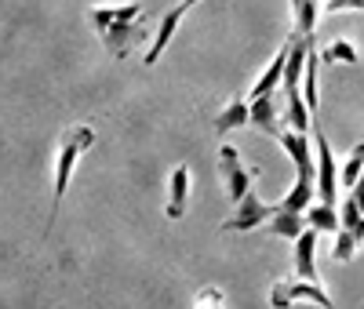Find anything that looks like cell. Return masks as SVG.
Masks as SVG:
<instances>
[{"instance_id": "cell-14", "label": "cell", "mask_w": 364, "mask_h": 309, "mask_svg": "<svg viewBox=\"0 0 364 309\" xmlns=\"http://www.w3.org/2000/svg\"><path fill=\"white\" fill-rule=\"evenodd\" d=\"M317 200V178H295V185L288 190L284 200H277L273 207H281V211H302L306 215V207Z\"/></svg>"}, {"instance_id": "cell-17", "label": "cell", "mask_w": 364, "mask_h": 309, "mask_svg": "<svg viewBox=\"0 0 364 309\" xmlns=\"http://www.w3.org/2000/svg\"><path fill=\"white\" fill-rule=\"evenodd\" d=\"M306 226H314L317 233H339L343 229V222H339V207L336 204H324L321 200V207H306Z\"/></svg>"}, {"instance_id": "cell-18", "label": "cell", "mask_w": 364, "mask_h": 309, "mask_svg": "<svg viewBox=\"0 0 364 309\" xmlns=\"http://www.w3.org/2000/svg\"><path fill=\"white\" fill-rule=\"evenodd\" d=\"M317 15H321V4H317V0H299V4H295V33H302L306 40H314Z\"/></svg>"}, {"instance_id": "cell-19", "label": "cell", "mask_w": 364, "mask_h": 309, "mask_svg": "<svg viewBox=\"0 0 364 309\" xmlns=\"http://www.w3.org/2000/svg\"><path fill=\"white\" fill-rule=\"evenodd\" d=\"M364 175V142H357L353 146V153L346 157V164L339 168V185H346V193L357 185V178Z\"/></svg>"}, {"instance_id": "cell-11", "label": "cell", "mask_w": 364, "mask_h": 309, "mask_svg": "<svg viewBox=\"0 0 364 309\" xmlns=\"http://www.w3.org/2000/svg\"><path fill=\"white\" fill-rule=\"evenodd\" d=\"M182 15H186V8H171L164 18H161V26H157V37H154V44H149V51H146V66H154V62L164 55V48L171 44V37H175V29H178V22H182Z\"/></svg>"}, {"instance_id": "cell-7", "label": "cell", "mask_w": 364, "mask_h": 309, "mask_svg": "<svg viewBox=\"0 0 364 309\" xmlns=\"http://www.w3.org/2000/svg\"><path fill=\"white\" fill-rule=\"evenodd\" d=\"M277 142L284 146V153H288L291 164H295V178H317V153H314V146H310L306 135L284 128L277 135Z\"/></svg>"}, {"instance_id": "cell-6", "label": "cell", "mask_w": 364, "mask_h": 309, "mask_svg": "<svg viewBox=\"0 0 364 309\" xmlns=\"http://www.w3.org/2000/svg\"><path fill=\"white\" fill-rule=\"evenodd\" d=\"M314 149H317V193L324 204H336L339 200V164L331 157V146L321 128L314 131Z\"/></svg>"}, {"instance_id": "cell-22", "label": "cell", "mask_w": 364, "mask_h": 309, "mask_svg": "<svg viewBox=\"0 0 364 309\" xmlns=\"http://www.w3.org/2000/svg\"><path fill=\"white\" fill-rule=\"evenodd\" d=\"M360 219H364V207H360V204H357V200H353V197L346 193V200L339 204V222H343V229L357 226Z\"/></svg>"}, {"instance_id": "cell-23", "label": "cell", "mask_w": 364, "mask_h": 309, "mask_svg": "<svg viewBox=\"0 0 364 309\" xmlns=\"http://www.w3.org/2000/svg\"><path fill=\"white\" fill-rule=\"evenodd\" d=\"M346 8L364 11V0H328V4L321 8V15H336V11H346Z\"/></svg>"}, {"instance_id": "cell-21", "label": "cell", "mask_w": 364, "mask_h": 309, "mask_svg": "<svg viewBox=\"0 0 364 309\" xmlns=\"http://www.w3.org/2000/svg\"><path fill=\"white\" fill-rule=\"evenodd\" d=\"M324 62H357V48L350 40H331L324 51H321Z\"/></svg>"}, {"instance_id": "cell-26", "label": "cell", "mask_w": 364, "mask_h": 309, "mask_svg": "<svg viewBox=\"0 0 364 309\" xmlns=\"http://www.w3.org/2000/svg\"><path fill=\"white\" fill-rule=\"evenodd\" d=\"M295 4H299V0H291V11H295Z\"/></svg>"}, {"instance_id": "cell-9", "label": "cell", "mask_w": 364, "mask_h": 309, "mask_svg": "<svg viewBox=\"0 0 364 309\" xmlns=\"http://www.w3.org/2000/svg\"><path fill=\"white\" fill-rule=\"evenodd\" d=\"M186 197H190V168L178 164L168 178V204H164L168 219H182L186 215Z\"/></svg>"}, {"instance_id": "cell-4", "label": "cell", "mask_w": 364, "mask_h": 309, "mask_svg": "<svg viewBox=\"0 0 364 309\" xmlns=\"http://www.w3.org/2000/svg\"><path fill=\"white\" fill-rule=\"evenodd\" d=\"M269 215H273V204H262V197L255 190H248L245 197L233 204V215L223 222V233H230V229L233 233H252V229L266 226Z\"/></svg>"}, {"instance_id": "cell-3", "label": "cell", "mask_w": 364, "mask_h": 309, "mask_svg": "<svg viewBox=\"0 0 364 309\" xmlns=\"http://www.w3.org/2000/svg\"><path fill=\"white\" fill-rule=\"evenodd\" d=\"M295 302H314L321 309H336L331 295L317 281H277V284L269 288V305L273 309H291Z\"/></svg>"}, {"instance_id": "cell-1", "label": "cell", "mask_w": 364, "mask_h": 309, "mask_svg": "<svg viewBox=\"0 0 364 309\" xmlns=\"http://www.w3.org/2000/svg\"><path fill=\"white\" fill-rule=\"evenodd\" d=\"M87 15L95 22V33H99L102 48L113 58H128L146 40L142 4H135V0H124V4H91Z\"/></svg>"}, {"instance_id": "cell-15", "label": "cell", "mask_w": 364, "mask_h": 309, "mask_svg": "<svg viewBox=\"0 0 364 309\" xmlns=\"http://www.w3.org/2000/svg\"><path fill=\"white\" fill-rule=\"evenodd\" d=\"M360 244H364V219H360L357 226L336 233V247H331V259H336V262H350V259L360 251Z\"/></svg>"}, {"instance_id": "cell-8", "label": "cell", "mask_w": 364, "mask_h": 309, "mask_svg": "<svg viewBox=\"0 0 364 309\" xmlns=\"http://www.w3.org/2000/svg\"><path fill=\"white\" fill-rule=\"evenodd\" d=\"M291 259H295V276L299 281H317V229L314 226H306L295 237Z\"/></svg>"}, {"instance_id": "cell-16", "label": "cell", "mask_w": 364, "mask_h": 309, "mask_svg": "<svg viewBox=\"0 0 364 309\" xmlns=\"http://www.w3.org/2000/svg\"><path fill=\"white\" fill-rule=\"evenodd\" d=\"M248 120H252V102L233 99V102L215 116V131H219V135H226V131H233V128H245Z\"/></svg>"}, {"instance_id": "cell-5", "label": "cell", "mask_w": 364, "mask_h": 309, "mask_svg": "<svg viewBox=\"0 0 364 309\" xmlns=\"http://www.w3.org/2000/svg\"><path fill=\"white\" fill-rule=\"evenodd\" d=\"M252 175H255V171H248L245 164H240L237 149H233L230 142H223V146H219V178H223V190H226V197H230L233 204L252 190Z\"/></svg>"}, {"instance_id": "cell-20", "label": "cell", "mask_w": 364, "mask_h": 309, "mask_svg": "<svg viewBox=\"0 0 364 309\" xmlns=\"http://www.w3.org/2000/svg\"><path fill=\"white\" fill-rule=\"evenodd\" d=\"M223 305H226V291L215 284H208L193 295V309H223Z\"/></svg>"}, {"instance_id": "cell-24", "label": "cell", "mask_w": 364, "mask_h": 309, "mask_svg": "<svg viewBox=\"0 0 364 309\" xmlns=\"http://www.w3.org/2000/svg\"><path fill=\"white\" fill-rule=\"evenodd\" d=\"M350 197H353V200H357V204L364 207V175L357 178V185H353V190H350Z\"/></svg>"}, {"instance_id": "cell-2", "label": "cell", "mask_w": 364, "mask_h": 309, "mask_svg": "<svg viewBox=\"0 0 364 309\" xmlns=\"http://www.w3.org/2000/svg\"><path fill=\"white\" fill-rule=\"evenodd\" d=\"M95 142V128L91 124H77V128H66L58 135V149H55V185H51V219L58 215V204H63L66 190H70V178L73 168L80 161V153Z\"/></svg>"}, {"instance_id": "cell-12", "label": "cell", "mask_w": 364, "mask_h": 309, "mask_svg": "<svg viewBox=\"0 0 364 309\" xmlns=\"http://www.w3.org/2000/svg\"><path fill=\"white\" fill-rule=\"evenodd\" d=\"M252 128L269 135V139H277L284 128L277 124V106H273V95H262V99H252Z\"/></svg>"}, {"instance_id": "cell-13", "label": "cell", "mask_w": 364, "mask_h": 309, "mask_svg": "<svg viewBox=\"0 0 364 309\" xmlns=\"http://www.w3.org/2000/svg\"><path fill=\"white\" fill-rule=\"evenodd\" d=\"M284 62H288V40H284V48L273 55V62L266 66V73L252 84V99H262V95H273L277 91V84L284 80Z\"/></svg>"}, {"instance_id": "cell-25", "label": "cell", "mask_w": 364, "mask_h": 309, "mask_svg": "<svg viewBox=\"0 0 364 309\" xmlns=\"http://www.w3.org/2000/svg\"><path fill=\"white\" fill-rule=\"evenodd\" d=\"M193 4H200V0H182V8H186V11H190Z\"/></svg>"}, {"instance_id": "cell-10", "label": "cell", "mask_w": 364, "mask_h": 309, "mask_svg": "<svg viewBox=\"0 0 364 309\" xmlns=\"http://www.w3.org/2000/svg\"><path fill=\"white\" fill-rule=\"evenodd\" d=\"M262 229L269 237H281V240H291L295 244V237L306 229V215H302V211H281V207H273V215L266 219Z\"/></svg>"}]
</instances>
